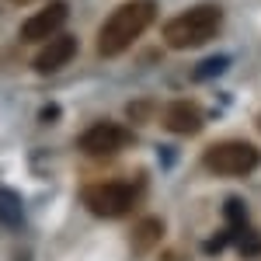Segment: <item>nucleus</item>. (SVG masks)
Returning <instances> with one entry per match:
<instances>
[{
    "label": "nucleus",
    "instance_id": "1",
    "mask_svg": "<svg viewBox=\"0 0 261 261\" xmlns=\"http://www.w3.org/2000/svg\"><path fill=\"white\" fill-rule=\"evenodd\" d=\"M153 18H157V4H153V0H129V4H119V7L105 18V24H101V32H98V53L101 56H119V53H125V49L153 24Z\"/></svg>",
    "mask_w": 261,
    "mask_h": 261
},
{
    "label": "nucleus",
    "instance_id": "2",
    "mask_svg": "<svg viewBox=\"0 0 261 261\" xmlns=\"http://www.w3.org/2000/svg\"><path fill=\"white\" fill-rule=\"evenodd\" d=\"M220 24L223 11L216 4H195L164 24V45L167 49H199L220 35Z\"/></svg>",
    "mask_w": 261,
    "mask_h": 261
},
{
    "label": "nucleus",
    "instance_id": "3",
    "mask_svg": "<svg viewBox=\"0 0 261 261\" xmlns=\"http://www.w3.org/2000/svg\"><path fill=\"white\" fill-rule=\"evenodd\" d=\"M202 164H205V171H213L220 178H244L261 164V150L244 140H223L202 153Z\"/></svg>",
    "mask_w": 261,
    "mask_h": 261
},
{
    "label": "nucleus",
    "instance_id": "4",
    "mask_svg": "<svg viewBox=\"0 0 261 261\" xmlns=\"http://www.w3.org/2000/svg\"><path fill=\"white\" fill-rule=\"evenodd\" d=\"M136 199H140V192L129 181H98V185H87L84 188V205L94 216H101V220H119V216H125L136 205Z\"/></svg>",
    "mask_w": 261,
    "mask_h": 261
},
{
    "label": "nucleus",
    "instance_id": "5",
    "mask_svg": "<svg viewBox=\"0 0 261 261\" xmlns=\"http://www.w3.org/2000/svg\"><path fill=\"white\" fill-rule=\"evenodd\" d=\"M133 143V133L129 129H122L119 122H94V125H87L81 133V146L87 157H112V153H119Z\"/></svg>",
    "mask_w": 261,
    "mask_h": 261
},
{
    "label": "nucleus",
    "instance_id": "6",
    "mask_svg": "<svg viewBox=\"0 0 261 261\" xmlns=\"http://www.w3.org/2000/svg\"><path fill=\"white\" fill-rule=\"evenodd\" d=\"M66 14H70L66 0H53V4H45L42 11H35L32 18L21 24V42H45V39H53V35H60Z\"/></svg>",
    "mask_w": 261,
    "mask_h": 261
},
{
    "label": "nucleus",
    "instance_id": "7",
    "mask_svg": "<svg viewBox=\"0 0 261 261\" xmlns=\"http://www.w3.org/2000/svg\"><path fill=\"white\" fill-rule=\"evenodd\" d=\"M77 56V39L73 35H53L42 42V49H35V73H60L66 63Z\"/></svg>",
    "mask_w": 261,
    "mask_h": 261
},
{
    "label": "nucleus",
    "instance_id": "8",
    "mask_svg": "<svg viewBox=\"0 0 261 261\" xmlns=\"http://www.w3.org/2000/svg\"><path fill=\"white\" fill-rule=\"evenodd\" d=\"M202 122H205V115L195 101H171L164 108V129L174 136H195L202 129Z\"/></svg>",
    "mask_w": 261,
    "mask_h": 261
},
{
    "label": "nucleus",
    "instance_id": "9",
    "mask_svg": "<svg viewBox=\"0 0 261 261\" xmlns=\"http://www.w3.org/2000/svg\"><path fill=\"white\" fill-rule=\"evenodd\" d=\"M0 226H7V230H21V226H24L21 195L11 192V188H0Z\"/></svg>",
    "mask_w": 261,
    "mask_h": 261
},
{
    "label": "nucleus",
    "instance_id": "10",
    "mask_svg": "<svg viewBox=\"0 0 261 261\" xmlns=\"http://www.w3.org/2000/svg\"><path fill=\"white\" fill-rule=\"evenodd\" d=\"M164 237V223L153 220V216H146V220H140L136 226H133V233H129V241H133V247L136 251H150V247H157Z\"/></svg>",
    "mask_w": 261,
    "mask_h": 261
},
{
    "label": "nucleus",
    "instance_id": "11",
    "mask_svg": "<svg viewBox=\"0 0 261 261\" xmlns=\"http://www.w3.org/2000/svg\"><path fill=\"white\" fill-rule=\"evenodd\" d=\"M241 251H244V254H258V251H261V237H258V233H244Z\"/></svg>",
    "mask_w": 261,
    "mask_h": 261
},
{
    "label": "nucleus",
    "instance_id": "12",
    "mask_svg": "<svg viewBox=\"0 0 261 261\" xmlns=\"http://www.w3.org/2000/svg\"><path fill=\"white\" fill-rule=\"evenodd\" d=\"M11 4H32V0H11Z\"/></svg>",
    "mask_w": 261,
    "mask_h": 261
},
{
    "label": "nucleus",
    "instance_id": "13",
    "mask_svg": "<svg viewBox=\"0 0 261 261\" xmlns=\"http://www.w3.org/2000/svg\"><path fill=\"white\" fill-rule=\"evenodd\" d=\"M258 129H261V115H258Z\"/></svg>",
    "mask_w": 261,
    "mask_h": 261
}]
</instances>
